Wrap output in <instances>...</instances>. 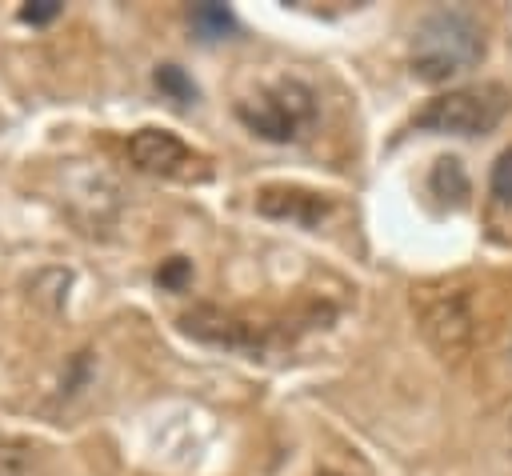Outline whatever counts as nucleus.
<instances>
[{"label": "nucleus", "instance_id": "obj_1", "mask_svg": "<svg viewBox=\"0 0 512 476\" xmlns=\"http://www.w3.org/2000/svg\"><path fill=\"white\" fill-rule=\"evenodd\" d=\"M484 56V28L464 8H436L412 32V76L424 84H448L460 72L476 68Z\"/></svg>", "mask_w": 512, "mask_h": 476}, {"label": "nucleus", "instance_id": "obj_2", "mask_svg": "<svg viewBox=\"0 0 512 476\" xmlns=\"http://www.w3.org/2000/svg\"><path fill=\"white\" fill-rule=\"evenodd\" d=\"M512 108V92L504 84H468L432 96L416 116L412 128L436 136H488Z\"/></svg>", "mask_w": 512, "mask_h": 476}, {"label": "nucleus", "instance_id": "obj_3", "mask_svg": "<svg viewBox=\"0 0 512 476\" xmlns=\"http://www.w3.org/2000/svg\"><path fill=\"white\" fill-rule=\"evenodd\" d=\"M236 120L260 140L288 144L316 120V92L304 80H276L252 100L236 104Z\"/></svg>", "mask_w": 512, "mask_h": 476}, {"label": "nucleus", "instance_id": "obj_4", "mask_svg": "<svg viewBox=\"0 0 512 476\" xmlns=\"http://www.w3.org/2000/svg\"><path fill=\"white\" fill-rule=\"evenodd\" d=\"M420 332H424V340L436 348V356L460 360V356L472 348V336H476V320H472L468 296H464V292L428 296V300L420 304Z\"/></svg>", "mask_w": 512, "mask_h": 476}, {"label": "nucleus", "instance_id": "obj_5", "mask_svg": "<svg viewBox=\"0 0 512 476\" xmlns=\"http://www.w3.org/2000/svg\"><path fill=\"white\" fill-rule=\"evenodd\" d=\"M128 160L140 168V172H152V176H172L180 172L184 164H192V148L168 132V128H140L128 136Z\"/></svg>", "mask_w": 512, "mask_h": 476}, {"label": "nucleus", "instance_id": "obj_6", "mask_svg": "<svg viewBox=\"0 0 512 476\" xmlns=\"http://www.w3.org/2000/svg\"><path fill=\"white\" fill-rule=\"evenodd\" d=\"M180 328L204 344H220V348H256L260 332L244 320H236L232 312L216 308V304H196L192 312L180 316Z\"/></svg>", "mask_w": 512, "mask_h": 476}, {"label": "nucleus", "instance_id": "obj_7", "mask_svg": "<svg viewBox=\"0 0 512 476\" xmlns=\"http://www.w3.org/2000/svg\"><path fill=\"white\" fill-rule=\"evenodd\" d=\"M256 208L272 220H296L304 228L320 224L328 212H332V200L320 196V192H308V188H284V184H268L256 192Z\"/></svg>", "mask_w": 512, "mask_h": 476}, {"label": "nucleus", "instance_id": "obj_8", "mask_svg": "<svg viewBox=\"0 0 512 476\" xmlns=\"http://www.w3.org/2000/svg\"><path fill=\"white\" fill-rule=\"evenodd\" d=\"M0 476H48L40 444H32L24 436L0 440Z\"/></svg>", "mask_w": 512, "mask_h": 476}, {"label": "nucleus", "instance_id": "obj_9", "mask_svg": "<svg viewBox=\"0 0 512 476\" xmlns=\"http://www.w3.org/2000/svg\"><path fill=\"white\" fill-rule=\"evenodd\" d=\"M428 188H432V196H440V200H452V208L468 204V192H472V184H468V172H464V164H460L456 156H440V160L432 164Z\"/></svg>", "mask_w": 512, "mask_h": 476}, {"label": "nucleus", "instance_id": "obj_10", "mask_svg": "<svg viewBox=\"0 0 512 476\" xmlns=\"http://www.w3.org/2000/svg\"><path fill=\"white\" fill-rule=\"evenodd\" d=\"M188 20H192V28H196L204 40H220V36H228V32L236 28V20H232V12H228L224 4H192Z\"/></svg>", "mask_w": 512, "mask_h": 476}, {"label": "nucleus", "instance_id": "obj_11", "mask_svg": "<svg viewBox=\"0 0 512 476\" xmlns=\"http://www.w3.org/2000/svg\"><path fill=\"white\" fill-rule=\"evenodd\" d=\"M156 88L160 92H168L176 104H192L196 100V84L184 76V68H176V64H160L156 68Z\"/></svg>", "mask_w": 512, "mask_h": 476}, {"label": "nucleus", "instance_id": "obj_12", "mask_svg": "<svg viewBox=\"0 0 512 476\" xmlns=\"http://www.w3.org/2000/svg\"><path fill=\"white\" fill-rule=\"evenodd\" d=\"M488 196L496 208H512V148L500 152V160L492 164V176H488Z\"/></svg>", "mask_w": 512, "mask_h": 476}, {"label": "nucleus", "instance_id": "obj_13", "mask_svg": "<svg viewBox=\"0 0 512 476\" xmlns=\"http://www.w3.org/2000/svg\"><path fill=\"white\" fill-rule=\"evenodd\" d=\"M60 16V0H28L24 8H20V20L24 24H48V20H56Z\"/></svg>", "mask_w": 512, "mask_h": 476}, {"label": "nucleus", "instance_id": "obj_14", "mask_svg": "<svg viewBox=\"0 0 512 476\" xmlns=\"http://www.w3.org/2000/svg\"><path fill=\"white\" fill-rule=\"evenodd\" d=\"M188 276H192V264H188L184 256H172V260L156 272V284H164V288H184Z\"/></svg>", "mask_w": 512, "mask_h": 476}, {"label": "nucleus", "instance_id": "obj_15", "mask_svg": "<svg viewBox=\"0 0 512 476\" xmlns=\"http://www.w3.org/2000/svg\"><path fill=\"white\" fill-rule=\"evenodd\" d=\"M316 476H344V472H332V468H320Z\"/></svg>", "mask_w": 512, "mask_h": 476}]
</instances>
